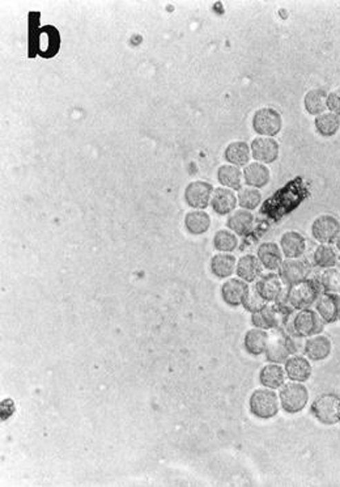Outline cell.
<instances>
[{"label": "cell", "mask_w": 340, "mask_h": 487, "mask_svg": "<svg viewBox=\"0 0 340 487\" xmlns=\"http://www.w3.org/2000/svg\"><path fill=\"white\" fill-rule=\"evenodd\" d=\"M305 338L286 332L281 329H274L268 333V341L266 347V359L270 363L284 364L290 357L303 351Z\"/></svg>", "instance_id": "1"}, {"label": "cell", "mask_w": 340, "mask_h": 487, "mask_svg": "<svg viewBox=\"0 0 340 487\" xmlns=\"http://www.w3.org/2000/svg\"><path fill=\"white\" fill-rule=\"evenodd\" d=\"M294 310L284 300L275 303H266L259 310L252 313V324L254 328L274 330L281 329L290 320V313Z\"/></svg>", "instance_id": "2"}, {"label": "cell", "mask_w": 340, "mask_h": 487, "mask_svg": "<svg viewBox=\"0 0 340 487\" xmlns=\"http://www.w3.org/2000/svg\"><path fill=\"white\" fill-rule=\"evenodd\" d=\"M325 324L326 322L321 319L317 310L306 308L297 310L293 317L288 320L286 326L290 328L288 333L306 339L309 337L322 333L325 329Z\"/></svg>", "instance_id": "3"}, {"label": "cell", "mask_w": 340, "mask_h": 487, "mask_svg": "<svg viewBox=\"0 0 340 487\" xmlns=\"http://www.w3.org/2000/svg\"><path fill=\"white\" fill-rule=\"evenodd\" d=\"M319 296H321L319 283L315 282L313 279H306L303 282L288 287L287 294L283 300L293 309L300 310V309L313 307Z\"/></svg>", "instance_id": "4"}, {"label": "cell", "mask_w": 340, "mask_h": 487, "mask_svg": "<svg viewBox=\"0 0 340 487\" xmlns=\"http://www.w3.org/2000/svg\"><path fill=\"white\" fill-rule=\"evenodd\" d=\"M250 413L258 419H272L280 410V399L272 389H255L249 399Z\"/></svg>", "instance_id": "5"}, {"label": "cell", "mask_w": 340, "mask_h": 487, "mask_svg": "<svg viewBox=\"0 0 340 487\" xmlns=\"http://www.w3.org/2000/svg\"><path fill=\"white\" fill-rule=\"evenodd\" d=\"M279 399L281 409L288 414L303 411L309 402V390L303 383L290 381L280 388Z\"/></svg>", "instance_id": "6"}, {"label": "cell", "mask_w": 340, "mask_h": 487, "mask_svg": "<svg viewBox=\"0 0 340 487\" xmlns=\"http://www.w3.org/2000/svg\"><path fill=\"white\" fill-rule=\"evenodd\" d=\"M340 398L326 393L315 398L310 411L315 419L325 426H334L339 422Z\"/></svg>", "instance_id": "7"}, {"label": "cell", "mask_w": 340, "mask_h": 487, "mask_svg": "<svg viewBox=\"0 0 340 487\" xmlns=\"http://www.w3.org/2000/svg\"><path fill=\"white\" fill-rule=\"evenodd\" d=\"M283 126L280 113L272 108H261L252 117V128L261 137H275Z\"/></svg>", "instance_id": "8"}, {"label": "cell", "mask_w": 340, "mask_h": 487, "mask_svg": "<svg viewBox=\"0 0 340 487\" xmlns=\"http://www.w3.org/2000/svg\"><path fill=\"white\" fill-rule=\"evenodd\" d=\"M255 290L258 294L265 299L267 303H275L284 299L287 294V286L283 283L279 274H267L259 277V279L255 283Z\"/></svg>", "instance_id": "9"}, {"label": "cell", "mask_w": 340, "mask_h": 487, "mask_svg": "<svg viewBox=\"0 0 340 487\" xmlns=\"http://www.w3.org/2000/svg\"><path fill=\"white\" fill-rule=\"evenodd\" d=\"M214 186L206 181L190 182L185 190V202L194 210H204L211 203Z\"/></svg>", "instance_id": "10"}, {"label": "cell", "mask_w": 340, "mask_h": 487, "mask_svg": "<svg viewBox=\"0 0 340 487\" xmlns=\"http://www.w3.org/2000/svg\"><path fill=\"white\" fill-rule=\"evenodd\" d=\"M308 275L309 266L301 258H287L279 268V277L287 287L306 281Z\"/></svg>", "instance_id": "11"}, {"label": "cell", "mask_w": 340, "mask_h": 487, "mask_svg": "<svg viewBox=\"0 0 340 487\" xmlns=\"http://www.w3.org/2000/svg\"><path fill=\"white\" fill-rule=\"evenodd\" d=\"M339 232V220L332 215H321L312 226V235L319 244L334 243Z\"/></svg>", "instance_id": "12"}, {"label": "cell", "mask_w": 340, "mask_h": 487, "mask_svg": "<svg viewBox=\"0 0 340 487\" xmlns=\"http://www.w3.org/2000/svg\"><path fill=\"white\" fill-rule=\"evenodd\" d=\"M332 351V342L328 335L317 334L305 339L303 354L312 361H322L328 359Z\"/></svg>", "instance_id": "13"}, {"label": "cell", "mask_w": 340, "mask_h": 487, "mask_svg": "<svg viewBox=\"0 0 340 487\" xmlns=\"http://www.w3.org/2000/svg\"><path fill=\"white\" fill-rule=\"evenodd\" d=\"M252 157L262 164H271L279 157V143L270 137H258L250 146Z\"/></svg>", "instance_id": "14"}, {"label": "cell", "mask_w": 340, "mask_h": 487, "mask_svg": "<svg viewBox=\"0 0 340 487\" xmlns=\"http://www.w3.org/2000/svg\"><path fill=\"white\" fill-rule=\"evenodd\" d=\"M286 375L290 381L296 383H306L312 376V364L310 360L303 355H292L284 363Z\"/></svg>", "instance_id": "15"}, {"label": "cell", "mask_w": 340, "mask_h": 487, "mask_svg": "<svg viewBox=\"0 0 340 487\" xmlns=\"http://www.w3.org/2000/svg\"><path fill=\"white\" fill-rule=\"evenodd\" d=\"M315 310L326 324H334L339 321L340 295L332 292L322 294L315 303Z\"/></svg>", "instance_id": "16"}, {"label": "cell", "mask_w": 340, "mask_h": 487, "mask_svg": "<svg viewBox=\"0 0 340 487\" xmlns=\"http://www.w3.org/2000/svg\"><path fill=\"white\" fill-rule=\"evenodd\" d=\"M250 286L242 279H228L221 286V299L229 307H239L249 292Z\"/></svg>", "instance_id": "17"}, {"label": "cell", "mask_w": 340, "mask_h": 487, "mask_svg": "<svg viewBox=\"0 0 340 487\" xmlns=\"http://www.w3.org/2000/svg\"><path fill=\"white\" fill-rule=\"evenodd\" d=\"M237 203H239L237 197L234 192H232V189H228V188L214 189L212 199H211V206L217 215L224 217V215L232 214L236 210Z\"/></svg>", "instance_id": "18"}, {"label": "cell", "mask_w": 340, "mask_h": 487, "mask_svg": "<svg viewBox=\"0 0 340 487\" xmlns=\"http://www.w3.org/2000/svg\"><path fill=\"white\" fill-rule=\"evenodd\" d=\"M257 257H258L261 265L270 271L279 270L283 264L281 248L277 243H272V241L261 244L258 248V252H257Z\"/></svg>", "instance_id": "19"}, {"label": "cell", "mask_w": 340, "mask_h": 487, "mask_svg": "<svg viewBox=\"0 0 340 487\" xmlns=\"http://www.w3.org/2000/svg\"><path fill=\"white\" fill-rule=\"evenodd\" d=\"M280 248L287 258H301L306 250V240L299 232H286L280 239Z\"/></svg>", "instance_id": "20"}, {"label": "cell", "mask_w": 340, "mask_h": 487, "mask_svg": "<svg viewBox=\"0 0 340 487\" xmlns=\"http://www.w3.org/2000/svg\"><path fill=\"white\" fill-rule=\"evenodd\" d=\"M227 227L229 231L236 233L237 236H245L252 232L254 227V215L249 210L245 208L234 210L228 218Z\"/></svg>", "instance_id": "21"}, {"label": "cell", "mask_w": 340, "mask_h": 487, "mask_svg": "<svg viewBox=\"0 0 340 487\" xmlns=\"http://www.w3.org/2000/svg\"><path fill=\"white\" fill-rule=\"evenodd\" d=\"M286 379H287L286 370L280 364H275V363L267 364L259 372V383L262 386L272 390H277L286 384Z\"/></svg>", "instance_id": "22"}, {"label": "cell", "mask_w": 340, "mask_h": 487, "mask_svg": "<svg viewBox=\"0 0 340 487\" xmlns=\"http://www.w3.org/2000/svg\"><path fill=\"white\" fill-rule=\"evenodd\" d=\"M267 341H268L267 330L252 328L245 334L243 346L248 354H250L252 357H259L266 352Z\"/></svg>", "instance_id": "23"}, {"label": "cell", "mask_w": 340, "mask_h": 487, "mask_svg": "<svg viewBox=\"0 0 340 487\" xmlns=\"http://www.w3.org/2000/svg\"><path fill=\"white\" fill-rule=\"evenodd\" d=\"M210 268L216 278L227 279L230 275H233L234 270L237 268V261L233 255L219 253L211 258Z\"/></svg>", "instance_id": "24"}, {"label": "cell", "mask_w": 340, "mask_h": 487, "mask_svg": "<svg viewBox=\"0 0 340 487\" xmlns=\"http://www.w3.org/2000/svg\"><path fill=\"white\" fill-rule=\"evenodd\" d=\"M252 150L246 141H232L228 144L224 157L228 163L236 167H246L250 160Z\"/></svg>", "instance_id": "25"}, {"label": "cell", "mask_w": 340, "mask_h": 487, "mask_svg": "<svg viewBox=\"0 0 340 487\" xmlns=\"http://www.w3.org/2000/svg\"><path fill=\"white\" fill-rule=\"evenodd\" d=\"M236 272L243 282H255L261 277V262L258 257L252 255L241 257L237 262Z\"/></svg>", "instance_id": "26"}, {"label": "cell", "mask_w": 340, "mask_h": 487, "mask_svg": "<svg viewBox=\"0 0 340 487\" xmlns=\"http://www.w3.org/2000/svg\"><path fill=\"white\" fill-rule=\"evenodd\" d=\"M243 180L248 186L255 189L265 188L270 181V170L262 163H252L248 164L243 169Z\"/></svg>", "instance_id": "27"}, {"label": "cell", "mask_w": 340, "mask_h": 487, "mask_svg": "<svg viewBox=\"0 0 340 487\" xmlns=\"http://www.w3.org/2000/svg\"><path fill=\"white\" fill-rule=\"evenodd\" d=\"M211 218L203 210H192L185 217V228L194 236H199L210 230Z\"/></svg>", "instance_id": "28"}, {"label": "cell", "mask_w": 340, "mask_h": 487, "mask_svg": "<svg viewBox=\"0 0 340 487\" xmlns=\"http://www.w3.org/2000/svg\"><path fill=\"white\" fill-rule=\"evenodd\" d=\"M305 109L309 115L319 116L328 108V95L323 90H309L303 99Z\"/></svg>", "instance_id": "29"}, {"label": "cell", "mask_w": 340, "mask_h": 487, "mask_svg": "<svg viewBox=\"0 0 340 487\" xmlns=\"http://www.w3.org/2000/svg\"><path fill=\"white\" fill-rule=\"evenodd\" d=\"M242 172L236 166H221L217 170V180L228 189L239 190L242 182Z\"/></svg>", "instance_id": "30"}, {"label": "cell", "mask_w": 340, "mask_h": 487, "mask_svg": "<svg viewBox=\"0 0 340 487\" xmlns=\"http://www.w3.org/2000/svg\"><path fill=\"white\" fill-rule=\"evenodd\" d=\"M313 259L315 265L322 269H331L339 261L337 250L330 244H319L315 249Z\"/></svg>", "instance_id": "31"}, {"label": "cell", "mask_w": 340, "mask_h": 487, "mask_svg": "<svg viewBox=\"0 0 340 487\" xmlns=\"http://www.w3.org/2000/svg\"><path fill=\"white\" fill-rule=\"evenodd\" d=\"M315 128L322 137H332L340 128V117L328 112L317 116L314 121Z\"/></svg>", "instance_id": "32"}, {"label": "cell", "mask_w": 340, "mask_h": 487, "mask_svg": "<svg viewBox=\"0 0 340 487\" xmlns=\"http://www.w3.org/2000/svg\"><path fill=\"white\" fill-rule=\"evenodd\" d=\"M214 248L220 253H232L239 246V237L229 230H220L214 236Z\"/></svg>", "instance_id": "33"}, {"label": "cell", "mask_w": 340, "mask_h": 487, "mask_svg": "<svg viewBox=\"0 0 340 487\" xmlns=\"http://www.w3.org/2000/svg\"><path fill=\"white\" fill-rule=\"evenodd\" d=\"M237 201L239 205L245 208V210H255L258 206L262 202V194L252 186H246V188H241L237 194Z\"/></svg>", "instance_id": "34"}, {"label": "cell", "mask_w": 340, "mask_h": 487, "mask_svg": "<svg viewBox=\"0 0 340 487\" xmlns=\"http://www.w3.org/2000/svg\"><path fill=\"white\" fill-rule=\"evenodd\" d=\"M319 286L325 292L338 294L340 292V271L339 270L325 269L319 277Z\"/></svg>", "instance_id": "35"}, {"label": "cell", "mask_w": 340, "mask_h": 487, "mask_svg": "<svg viewBox=\"0 0 340 487\" xmlns=\"http://www.w3.org/2000/svg\"><path fill=\"white\" fill-rule=\"evenodd\" d=\"M266 303H267V301H266L262 296L258 294V291L255 290V287H250L248 295H246L245 300H243L242 307L245 308L248 312L254 313V312H257V310H259L261 308L263 307Z\"/></svg>", "instance_id": "36"}, {"label": "cell", "mask_w": 340, "mask_h": 487, "mask_svg": "<svg viewBox=\"0 0 340 487\" xmlns=\"http://www.w3.org/2000/svg\"><path fill=\"white\" fill-rule=\"evenodd\" d=\"M328 108L331 113L340 117V88L328 95Z\"/></svg>", "instance_id": "37"}, {"label": "cell", "mask_w": 340, "mask_h": 487, "mask_svg": "<svg viewBox=\"0 0 340 487\" xmlns=\"http://www.w3.org/2000/svg\"><path fill=\"white\" fill-rule=\"evenodd\" d=\"M334 243H335V246H337V249H338V250H339L340 252V232L339 233H338V236H337V239H335V241H334Z\"/></svg>", "instance_id": "38"}, {"label": "cell", "mask_w": 340, "mask_h": 487, "mask_svg": "<svg viewBox=\"0 0 340 487\" xmlns=\"http://www.w3.org/2000/svg\"><path fill=\"white\" fill-rule=\"evenodd\" d=\"M339 422H340V405H339Z\"/></svg>", "instance_id": "39"}, {"label": "cell", "mask_w": 340, "mask_h": 487, "mask_svg": "<svg viewBox=\"0 0 340 487\" xmlns=\"http://www.w3.org/2000/svg\"><path fill=\"white\" fill-rule=\"evenodd\" d=\"M339 268H340V259H339Z\"/></svg>", "instance_id": "40"}, {"label": "cell", "mask_w": 340, "mask_h": 487, "mask_svg": "<svg viewBox=\"0 0 340 487\" xmlns=\"http://www.w3.org/2000/svg\"><path fill=\"white\" fill-rule=\"evenodd\" d=\"M339 321H340V317H339Z\"/></svg>", "instance_id": "41"}]
</instances>
